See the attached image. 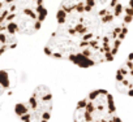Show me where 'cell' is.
<instances>
[{
	"label": "cell",
	"instance_id": "6da1fadb",
	"mask_svg": "<svg viewBox=\"0 0 133 122\" xmlns=\"http://www.w3.org/2000/svg\"><path fill=\"white\" fill-rule=\"evenodd\" d=\"M73 122H121L114 96L107 90H94L78 101Z\"/></svg>",
	"mask_w": 133,
	"mask_h": 122
},
{
	"label": "cell",
	"instance_id": "7a4b0ae2",
	"mask_svg": "<svg viewBox=\"0 0 133 122\" xmlns=\"http://www.w3.org/2000/svg\"><path fill=\"white\" fill-rule=\"evenodd\" d=\"M5 7L15 16L18 34H33L41 30L47 17L44 0H3Z\"/></svg>",
	"mask_w": 133,
	"mask_h": 122
},
{
	"label": "cell",
	"instance_id": "3957f363",
	"mask_svg": "<svg viewBox=\"0 0 133 122\" xmlns=\"http://www.w3.org/2000/svg\"><path fill=\"white\" fill-rule=\"evenodd\" d=\"M51 112L52 94L44 85L38 86L26 101L17 103L15 106V113L22 122H48Z\"/></svg>",
	"mask_w": 133,
	"mask_h": 122
},
{
	"label": "cell",
	"instance_id": "277c9868",
	"mask_svg": "<svg viewBox=\"0 0 133 122\" xmlns=\"http://www.w3.org/2000/svg\"><path fill=\"white\" fill-rule=\"evenodd\" d=\"M116 88L128 96H133V52L128 55L125 63L116 73Z\"/></svg>",
	"mask_w": 133,
	"mask_h": 122
},
{
	"label": "cell",
	"instance_id": "5b68a950",
	"mask_svg": "<svg viewBox=\"0 0 133 122\" xmlns=\"http://www.w3.org/2000/svg\"><path fill=\"white\" fill-rule=\"evenodd\" d=\"M8 8L5 7L4 2L0 0V56L8 49H13L17 45V36L12 35L8 30Z\"/></svg>",
	"mask_w": 133,
	"mask_h": 122
},
{
	"label": "cell",
	"instance_id": "8992f818",
	"mask_svg": "<svg viewBox=\"0 0 133 122\" xmlns=\"http://www.w3.org/2000/svg\"><path fill=\"white\" fill-rule=\"evenodd\" d=\"M15 86V81L11 79V72H0V95Z\"/></svg>",
	"mask_w": 133,
	"mask_h": 122
}]
</instances>
